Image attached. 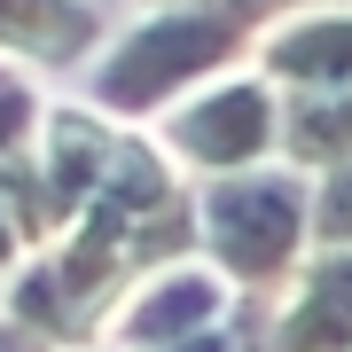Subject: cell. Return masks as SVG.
Wrapping results in <instances>:
<instances>
[{
	"mask_svg": "<svg viewBox=\"0 0 352 352\" xmlns=\"http://www.w3.org/2000/svg\"><path fill=\"white\" fill-rule=\"evenodd\" d=\"M282 157L298 173L352 164V94H282Z\"/></svg>",
	"mask_w": 352,
	"mask_h": 352,
	"instance_id": "9c48e42d",
	"label": "cell"
},
{
	"mask_svg": "<svg viewBox=\"0 0 352 352\" xmlns=\"http://www.w3.org/2000/svg\"><path fill=\"white\" fill-rule=\"evenodd\" d=\"M0 305H8V282H0Z\"/></svg>",
	"mask_w": 352,
	"mask_h": 352,
	"instance_id": "2e32d148",
	"label": "cell"
},
{
	"mask_svg": "<svg viewBox=\"0 0 352 352\" xmlns=\"http://www.w3.org/2000/svg\"><path fill=\"white\" fill-rule=\"evenodd\" d=\"M212 8H227L235 24H251V32H274L282 16H298L305 0H212Z\"/></svg>",
	"mask_w": 352,
	"mask_h": 352,
	"instance_id": "8fae6325",
	"label": "cell"
},
{
	"mask_svg": "<svg viewBox=\"0 0 352 352\" xmlns=\"http://www.w3.org/2000/svg\"><path fill=\"white\" fill-rule=\"evenodd\" d=\"M16 78H24V71H8V63H0V94H8V87H16Z\"/></svg>",
	"mask_w": 352,
	"mask_h": 352,
	"instance_id": "9a60e30c",
	"label": "cell"
},
{
	"mask_svg": "<svg viewBox=\"0 0 352 352\" xmlns=\"http://www.w3.org/2000/svg\"><path fill=\"white\" fill-rule=\"evenodd\" d=\"M157 149L204 180L258 173L266 157H282V87L258 71H227L204 94H188L180 110L157 118Z\"/></svg>",
	"mask_w": 352,
	"mask_h": 352,
	"instance_id": "3957f363",
	"label": "cell"
},
{
	"mask_svg": "<svg viewBox=\"0 0 352 352\" xmlns=\"http://www.w3.org/2000/svg\"><path fill=\"white\" fill-rule=\"evenodd\" d=\"M0 352H47V344H39L32 329H16V321H0Z\"/></svg>",
	"mask_w": 352,
	"mask_h": 352,
	"instance_id": "5bb4252c",
	"label": "cell"
},
{
	"mask_svg": "<svg viewBox=\"0 0 352 352\" xmlns=\"http://www.w3.org/2000/svg\"><path fill=\"white\" fill-rule=\"evenodd\" d=\"M196 227H204V258L235 289H282L298 282L305 251H314V188H305V173H274V164L204 180Z\"/></svg>",
	"mask_w": 352,
	"mask_h": 352,
	"instance_id": "7a4b0ae2",
	"label": "cell"
},
{
	"mask_svg": "<svg viewBox=\"0 0 352 352\" xmlns=\"http://www.w3.org/2000/svg\"><path fill=\"white\" fill-rule=\"evenodd\" d=\"M251 39L258 32L212 0H149V16H133L87 63V110H102L110 126H157L188 87L235 71Z\"/></svg>",
	"mask_w": 352,
	"mask_h": 352,
	"instance_id": "6da1fadb",
	"label": "cell"
},
{
	"mask_svg": "<svg viewBox=\"0 0 352 352\" xmlns=\"http://www.w3.org/2000/svg\"><path fill=\"white\" fill-rule=\"evenodd\" d=\"M314 251H352V164L314 188Z\"/></svg>",
	"mask_w": 352,
	"mask_h": 352,
	"instance_id": "30bf717a",
	"label": "cell"
},
{
	"mask_svg": "<svg viewBox=\"0 0 352 352\" xmlns=\"http://www.w3.org/2000/svg\"><path fill=\"white\" fill-rule=\"evenodd\" d=\"M227 282L219 266H164V274H149L133 289L126 305H118V321H110V344H126V352H157V344H180V337H204V329H219L227 314Z\"/></svg>",
	"mask_w": 352,
	"mask_h": 352,
	"instance_id": "277c9868",
	"label": "cell"
},
{
	"mask_svg": "<svg viewBox=\"0 0 352 352\" xmlns=\"http://www.w3.org/2000/svg\"><path fill=\"white\" fill-rule=\"evenodd\" d=\"M157 352H235L227 329H204V337H180V344H157Z\"/></svg>",
	"mask_w": 352,
	"mask_h": 352,
	"instance_id": "7c38bea8",
	"label": "cell"
},
{
	"mask_svg": "<svg viewBox=\"0 0 352 352\" xmlns=\"http://www.w3.org/2000/svg\"><path fill=\"white\" fill-rule=\"evenodd\" d=\"M118 133L102 110H47V126H39V173H47V219L55 235H71L78 219H87V204L102 196V180H110L118 164Z\"/></svg>",
	"mask_w": 352,
	"mask_h": 352,
	"instance_id": "5b68a950",
	"label": "cell"
},
{
	"mask_svg": "<svg viewBox=\"0 0 352 352\" xmlns=\"http://www.w3.org/2000/svg\"><path fill=\"white\" fill-rule=\"evenodd\" d=\"M258 78L282 94H352V8H298L274 32H258Z\"/></svg>",
	"mask_w": 352,
	"mask_h": 352,
	"instance_id": "8992f818",
	"label": "cell"
},
{
	"mask_svg": "<svg viewBox=\"0 0 352 352\" xmlns=\"http://www.w3.org/2000/svg\"><path fill=\"white\" fill-rule=\"evenodd\" d=\"M16 258H24V235H16V219H8V212H0V274H8V266H16Z\"/></svg>",
	"mask_w": 352,
	"mask_h": 352,
	"instance_id": "4fadbf2b",
	"label": "cell"
},
{
	"mask_svg": "<svg viewBox=\"0 0 352 352\" xmlns=\"http://www.w3.org/2000/svg\"><path fill=\"white\" fill-rule=\"evenodd\" d=\"M110 16L102 0H0V55L39 71H78L110 47Z\"/></svg>",
	"mask_w": 352,
	"mask_h": 352,
	"instance_id": "52a82bcc",
	"label": "cell"
},
{
	"mask_svg": "<svg viewBox=\"0 0 352 352\" xmlns=\"http://www.w3.org/2000/svg\"><path fill=\"white\" fill-rule=\"evenodd\" d=\"M266 352H352V251H314L298 266Z\"/></svg>",
	"mask_w": 352,
	"mask_h": 352,
	"instance_id": "ba28073f",
	"label": "cell"
}]
</instances>
